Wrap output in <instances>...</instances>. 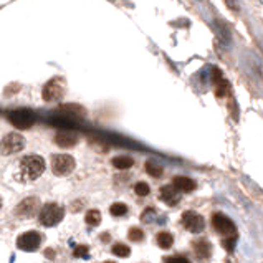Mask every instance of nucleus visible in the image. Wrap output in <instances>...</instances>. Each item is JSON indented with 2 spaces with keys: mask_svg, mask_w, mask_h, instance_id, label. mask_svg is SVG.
<instances>
[{
  "mask_svg": "<svg viewBox=\"0 0 263 263\" xmlns=\"http://www.w3.org/2000/svg\"><path fill=\"white\" fill-rule=\"evenodd\" d=\"M43 170H45V161L37 154H30V156H25L24 159L20 161L17 177H19V181L22 182H30L40 177L43 174Z\"/></svg>",
  "mask_w": 263,
  "mask_h": 263,
  "instance_id": "f257e3e1",
  "label": "nucleus"
},
{
  "mask_svg": "<svg viewBox=\"0 0 263 263\" xmlns=\"http://www.w3.org/2000/svg\"><path fill=\"white\" fill-rule=\"evenodd\" d=\"M63 215H65V212H63V209H61L60 205L47 204V205H43V209L40 210V214H38V218H40L42 225L53 227L58 222H61Z\"/></svg>",
  "mask_w": 263,
  "mask_h": 263,
  "instance_id": "f03ea898",
  "label": "nucleus"
},
{
  "mask_svg": "<svg viewBox=\"0 0 263 263\" xmlns=\"http://www.w3.org/2000/svg\"><path fill=\"white\" fill-rule=\"evenodd\" d=\"M7 118L19 129H28L35 122V113L30 111V109H15V111L8 113Z\"/></svg>",
  "mask_w": 263,
  "mask_h": 263,
  "instance_id": "7ed1b4c3",
  "label": "nucleus"
},
{
  "mask_svg": "<svg viewBox=\"0 0 263 263\" xmlns=\"http://www.w3.org/2000/svg\"><path fill=\"white\" fill-rule=\"evenodd\" d=\"M25 147V139L20 134H7L5 138L0 141V154L10 156L15 152L22 151Z\"/></svg>",
  "mask_w": 263,
  "mask_h": 263,
  "instance_id": "20e7f679",
  "label": "nucleus"
},
{
  "mask_svg": "<svg viewBox=\"0 0 263 263\" xmlns=\"http://www.w3.org/2000/svg\"><path fill=\"white\" fill-rule=\"evenodd\" d=\"M65 95V81L61 78H53L43 86V91H42V96L45 101H56L60 99L61 96Z\"/></svg>",
  "mask_w": 263,
  "mask_h": 263,
  "instance_id": "39448f33",
  "label": "nucleus"
},
{
  "mask_svg": "<svg viewBox=\"0 0 263 263\" xmlns=\"http://www.w3.org/2000/svg\"><path fill=\"white\" fill-rule=\"evenodd\" d=\"M74 169V159L68 154H58L51 159V170L56 175H68Z\"/></svg>",
  "mask_w": 263,
  "mask_h": 263,
  "instance_id": "423d86ee",
  "label": "nucleus"
},
{
  "mask_svg": "<svg viewBox=\"0 0 263 263\" xmlns=\"http://www.w3.org/2000/svg\"><path fill=\"white\" fill-rule=\"evenodd\" d=\"M42 243V235L38 232H25L17 239V247L24 252H35Z\"/></svg>",
  "mask_w": 263,
  "mask_h": 263,
  "instance_id": "0eeeda50",
  "label": "nucleus"
},
{
  "mask_svg": "<svg viewBox=\"0 0 263 263\" xmlns=\"http://www.w3.org/2000/svg\"><path fill=\"white\" fill-rule=\"evenodd\" d=\"M182 225L189 232H192V234H200L205 227V220H204V217L199 215L197 212L187 210V212L182 214Z\"/></svg>",
  "mask_w": 263,
  "mask_h": 263,
  "instance_id": "6e6552de",
  "label": "nucleus"
},
{
  "mask_svg": "<svg viewBox=\"0 0 263 263\" xmlns=\"http://www.w3.org/2000/svg\"><path fill=\"white\" fill-rule=\"evenodd\" d=\"M212 225H214V229H215L218 234L223 235V237L235 235V223L232 222L229 217L223 215V214H220V212L214 214V217H212Z\"/></svg>",
  "mask_w": 263,
  "mask_h": 263,
  "instance_id": "1a4fd4ad",
  "label": "nucleus"
},
{
  "mask_svg": "<svg viewBox=\"0 0 263 263\" xmlns=\"http://www.w3.org/2000/svg\"><path fill=\"white\" fill-rule=\"evenodd\" d=\"M38 207H40V202H38L37 197H30V199H25L19 207L15 209V215L19 217H33L35 214L38 212Z\"/></svg>",
  "mask_w": 263,
  "mask_h": 263,
  "instance_id": "9d476101",
  "label": "nucleus"
},
{
  "mask_svg": "<svg viewBox=\"0 0 263 263\" xmlns=\"http://www.w3.org/2000/svg\"><path fill=\"white\" fill-rule=\"evenodd\" d=\"M55 143L58 144L60 147H73L74 144L78 143V136L70 129L60 131V133L55 136Z\"/></svg>",
  "mask_w": 263,
  "mask_h": 263,
  "instance_id": "9b49d317",
  "label": "nucleus"
},
{
  "mask_svg": "<svg viewBox=\"0 0 263 263\" xmlns=\"http://www.w3.org/2000/svg\"><path fill=\"white\" fill-rule=\"evenodd\" d=\"M161 199L167 205H172L174 207V205H177L181 195H179V191L175 189L174 186H162L161 187Z\"/></svg>",
  "mask_w": 263,
  "mask_h": 263,
  "instance_id": "f8f14e48",
  "label": "nucleus"
},
{
  "mask_svg": "<svg viewBox=\"0 0 263 263\" xmlns=\"http://www.w3.org/2000/svg\"><path fill=\"white\" fill-rule=\"evenodd\" d=\"M192 248H194L195 255L199 258H209L210 253H212V245H210L207 240H204V239L195 240V242L192 243Z\"/></svg>",
  "mask_w": 263,
  "mask_h": 263,
  "instance_id": "ddd939ff",
  "label": "nucleus"
},
{
  "mask_svg": "<svg viewBox=\"0 0 263 263\" xmlns=\"http://www.w3.org/2000/svg\"><path fill=\"white\" fill-rule=\"evenodd\" d=\"M172 186L179 192H192L195 189V182L192 181L191 177H184V175H179L172 181Z\"/></svg>",
  "mask_w": 263,
  "mask_h": 263,
  "instance_id": "4468645a",
  "label": "nucleus"
},
{
  "mask_svg": "<svg viewBox=\"0 0 263 263\" xmlns=\"http://www.w3.org/2000/svg\"><path fill=\"white\" fill-rule=\"evenodd\" d=\"M156 240H157V245H159L162 250L170 248V247H172V243H174V237L170 234H167V232H161V234H157Z\"/></svg>",
  "mask_w": 263,
  "mask_h": 263,
  "instance_id": "2eb2a0df",
  "label": "nucleus"
},
{
  "mask_svg": "<svg viewBox=\"0 0 263 263\" xmlns=\"http://www.w3.org/2000/svg\"><path fill=\"white\" fill-rule=\"evenodd\" d=\"M146 172L149 175H152V177H161L162 172H164V169H162V166L157 161L151 159V161L146 162Z\"/></svg>",
  "mask_w": 263,
  "mask_h": 263,
  "instance_id": "dca6fc26",
  "label": "nucleus"
},
{
  "mask_svg": "<svg viewBox=\"0 0 263 263\" xmlns=\"http://www.w3.org/2000/svg\"><path fill=\"white\" fill-rule=\"evenodd\" d=\"M133 164H134V161L131 159V157H128V156H118V157L113 159V166H115L116 169H121V170L129 169Z\"/></svg>",
  "mask_w": 263,
  "mask_h": 263,
  "instance_id": "f3484780",
  "label": "nucleus"
},
{
  "mask_svg": "<svg viewBox=\"0 0 263 263\" xmlns=\"http://www.w3.org/2000/svg\"><path fill=\"white\" fill-rule=\"evenodd\" d=\"M85 220L88 225H91V227L99 225V222H101V212H99V210H90V212L86 214Z\"/></svg>",
  "mask_w": 263,
  "mask_h": 263,
  "instance_id": "a211bd4d",
  "label": "nucleus"
},
{
  "mask_svg": "<svg viewBox=\"0 0 263 263\" xmlns=\"http://www.w3.org/2000/svg\"><path fill=\"white\" fill-rule=\"evenodd\" d=\"M113 253H115L116 257L126 258L131 255V248L124 243H116V245H113Z\"/></svg>",
  "mask_w": 263,
  "mask_h": 263,
  "instance_id": "6ab92c4d",
  "label": "nucleus"
},
{
  "mask_svg": "<svg viewBox=\"0 0 263 263\" xmlns=\"http://www.w3.org/2000/svg\"><path fill=\"white\" fill-rule=\"evenodd\" d=\"M230 93V85H229V81L227 80H222L217 83V96L218 98H223V96H227Z\"/></svg>",
  "mask_w": 263,
  "mask_h": 263,
  "instance_id": "aec40b11",
  "label": "nucleus"
},
{
  "mask_svg": "<svg viewBox=\"0 0 263 263\" xmlns=\"http://www.w3.org/2000/svg\"><path fill=\"white\" fill-rule=\"evenodd\" d=\"M109 210H111V214L115 217H121V215H126V214H128V207H126L124 204H121V202L113 204Z\"/></svg>",
  "mask_w": 263,
  "mask_h": 263,
  "instance_id": "412c9836",
  "label": "nucleus"
},
{
  "mask_svg": "<svg viewBox=\"0 0 263 263\" xmlns=\"http://www.w3.org/2000/svg\"><path fill=\"white\" fill-rule=\"evenodd\" d=\"M222 245H223V248H225L227 252L232 253L235 250V245H237V235L225 237V239L222 240Z\"/></svg>",
  "mask_w": 263,
  "mask_h": 263,
  "instance_id": "4be33fe9",
  "label": "nucleus"
},
{
  "mask_svg": "<svg viewBox=\"0 0 263 263\" xmlns=\"http://www.w3.org/2000/svg\"><path fill=\"white\" fill-rule=\"evenodd\" d=\"M134 192L138 194L139 197H146L149 195V192H151V189H149V186L146 182H138L134 186Z\"/></svg>",
  "mask_w": 263,
  "mask_h": 263,
  "instance_id": "5701e85b",
  "label": "nucleus"
},
{
  "mask_svg": "<svg viewBox=\"0 0 263 263\" xmlns=\"http://www.w3.org/2000/svg\"><path fill=\"white\" fill-rule=\"evenodd\" d=\"M129 240H133V242H141V240L144 239V232L141 229H138V227H133V229L129 230Z\"/></svg>",
  "mask_w": 263,
  "mask_h": 263,
  "instance_id": "b1692460",
  "label": "nucleus"
},
{
  "mask_svg": "<svg viewBox=\"0 0 263 263\" xmlns=\"http://www.w3.org/2000/svg\"><path fill=\"white\" fill-rule=\"evenodd\" d=\"M88 252H90V248H88L86 247V245H78V247L76 248H74V257H76V258H81V257H88Z\"/></svg>",
  "mask_w": 263,
  "mask_h": 263,
  "instance_id": "393cba45",
  "label": "nucleus"
},
{
  "mask_svg": "<svg viewBox=\"0 0 263 263\" xmlns=\"http://www.w3.org/2000/svg\"><path fill=\"white\" fill-rule=\"evenodd\" d=\"M154 217H156V210L154 209H146V210H144V214L141 215L143 222H151Z\"/></svg>",
  "mask_w": 263,
  "mask_h": 263,
  "instance_id": "a878e982",
  "label": "nucleus"
},
{
  "mask_svg": "<svg viewBox=\"0 0 263 263\" xmlns=\"http://www.w3.org/2000/svg\"><path fill=\"white\" fill-rule=\"evenodd\" d=\"M166 263H191V262L184 257H169L166 258Z\"/></svg>",
  "mask_w": 263,
  "mask_h": 263,
  "instance_id": "bb28decb",
  "label": "nucleus"
},
{
  "mask_svg": "<svg viewBox=\"0 0 263 263\" xmlns=\"http://www.w3.org/2000/svg\"><path fill=\"white\" fill-rule=\"evenodd\" d=\"M225 2V5L230 8V10H235L239 12V3H237V0H223Z\"/></svg>",
  "mask_w": 263,
  "mask_h": 263,
  "instance_id": "cd10ccee",
  "label": "nucleus"
},
{
  "mask_svg": "<svg viewBox=\"0 0 263 263\" xmlns=\"http://www.w3.org/2000/svg\"><path fill=\"white\" fill-rule=\"evenodd\" d=\"M47 257H48V258H51V257H53V253H51V250H50V248L47 250Z\"/></svg>",
  "mask_w": 263,
  "mask_h": 263,
  "instance_id": "c85d7f7f",
  "label": "nucleus"
},
{
  "mask_svg": "<svg viewBox=\"0 0 263 263\" xmlns=\"http://www.w3.org/2000/svg\"><path fill=\"white\" fill-rule=\"evenodd\" d=\"M104 263H115V262H104Z\"/></svg>",
  "mask_w": 263,
  "mask_h": 263,
  "instance_id": "c756f323",
  "label": "nucleus"
},
{
  "mask_svg": "<svg viewBox=\"0 0 263 263\" xmlns=\"http://www.w3.org/2000/svg\"><path fill=\"white\" fill-rule=\"evenodd\" d=\"M0 205H2V200H0Z\"/></svg>",
  "mask_w": 263,
  "mask_h": 263,
  "instance_id": "7c9ffc66",
  "label": "nucleus"
}]
</instances>
